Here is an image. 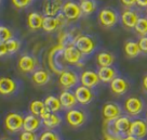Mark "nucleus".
I'll return each instance as SVG.
<instances>
[{
    "mask_svg": "<svg viewBox=\"0 0 147 140\" xmlns=\"http://www.w3.org/2000/svg\"><path fill=\"white\" fill-rule=\"evenodd\" d=\"M32 80L34 84L38 86H43L48 84V82L50 80V74L46 70H37L32 73Z\"/></svg>",
    "mask_w": 147,
    "mask_h": 140,
    "instance_id": "26",
    "label": "nucleus"
},
{
    "mask_svg": "<svg viewBox=\"0 0 147 140\" xmlns=\"http://www.w3.org/2000/svg\"><path fill=\"white\" fill-rule=\"evenodd\" d=\"M29 111L32 114L36 115V116H41L45 112H47L46 105H45V101H40V100H34L29 104Z\"/></svg>",
    "mask_w": 147,
    "mask_h": 140,
    "instance_id": "28",
    "label": "nucleus"
},
{
    "mask_svg": "<svg viewBox=\"0 0 147 140\" xmlns=\"http://www.w3.org/2000/svg\"><path fill=\"white\" fill-rule=\"evenodd\" d=\"M24 117L18 113L11 112L5 118V126L10 133H16L23 128Z\"/></svg>",
    "mask_w": 147,
    "mask_h": 140,
    "instance_id": "9",
    "label": "nucleus"
},
{
    "mask_svg": "<svg viewBox=\"0 0 147 140\" xmlns=\"http://www.w3.org/2000/svg\"><path fill=\"white\" fill-rule=\"evenodd\" d=\"M116 56L110 51H101L96 54V63L100 67L105 66H113L115 63Z\"/></svg>",
    "mask_w": 147,
    "mask_h": 140,
    "instance_id": "22",
    "label": "nucleus"
},
{
    "mask_svg": "<svg viewBox=\"0 0 147 140\" xmlns=\"http://www.w3.org/2000/svg\"><path fill=\"white\" fill-rule=\"evenodd\" d=\"M120 2L127 9H132L134 5H136V0H120Z\"/></svg>",
    "mask_w": 147,
    "mask_h": 140,
    "instance_id": "37",
    "label": "nucleus"
},
{
    "mask_svg": "<svg viewBox=\"0 0 147 140\" xmlns=\"http://www.w3.org/2000/svg\"><path fill=\"white\" fill-rule=\"evenodd\" d=\"M18 84L10 77H0V94L9 96L16 91Z\"/></svg>",
    "mask_w": 147,
    "mask_h": 140,
    "instance_id": "19",
    "label": "nucleus"
},
{
    "mask_svg": "<svg viewBox=\"0 0 147 140\" xmlns=\"http://www.w3.org/2000/svg\"><path fill=\"white\" fill-rule=\"evenodd\" d=\"M59 98H60L62 107L67 109V110L74 109V107H76V104L78 103L77 99H76V96H75V93L71 92V91H69V90H64V91H62Z\"/></svg>",
    "mask_w": 147,
    "mask_h": 140,
    "instance_id": "21",
    "label": "nucleus"
},
{
    "mask_svg": "<svg viewBox=\"0 0 147 140\" xmlns=\"http://www.w3.org/2000/svg\"><path fill=\"white\" fill-rule=\"evenodd\" d=\"M37 66V60L32 56H22L18 59V70L23 73H32L35 72V69Z\"/></svg>",
    "mask_w": 147,
    "mask_h": 140,
    "instance_id": "16",
    "label": "nucleus"
},
{
    "mask_svg": "<svg viewBox=\"0 0 147 140\" xmlns=\"http://www.w3.org/2000/svg\"><path fill=\"white\" fill-rule=\"evenodd\" d=\"M12 38H13V33L10 28L7 26H0V41L7 42Z\"/></svg>",
    "mask_w": 147,
    "mask_h": 140,
    "instance_id": "31",
    "label": "nucleus"
},
{
    "mask_svg": "<svg viewBox=\"0 0 147 140\" xmlns=\"http://www.w3.org/2000/svg\"><path fill=\"white\" fill-rule=\"evenodd\" d=\"M136 5L141 8H147V0H136Z\"/></svg>",
    "mask_w": 147,
    "mask_h": 140,
    "instance_id": "40",
    "label": "nucleus"
},
{
    "mask_svg": "<svg viewBox=\"0 0 147 140\" xmlns=\"http://www.w3.org/2000/svg\"><path fill=\"white\" fill-rule=\"evenodd\" d=\"M97 75L100 77V80L104 84H110L113 80L118 76V71L114 66H105L100 67L97 71Z\"/></svg>",
    "mask_w": 147,
    "mask_h": 140,
    "instance_id": "17",
    "label": "nucleus"
},
{
    "mask_svg": "<svg viewBox=\"0 0 147 140\" xmlns=\"http://www.w3.org/2000/svg\"><path fill=\"white\" fill-rule=\"evenodd\" d=\"M45 105H46L47 110L52 113L59 112L62 109V104H61L60 98L55 97V96H48L45 100Z\"/></svg>",
    "mask_w": 147,
    "mask_h": 140,
    "instance_id": "27",
    "label": "nucleus"
},
{
    "mask_svg": "<svg viewBox=\"0 0 147 140\" xmlns=\"http://www.w3.org/2000/svg\"><path fill=\"white\" fill-rule=\"evenodd\" d=\"M146 16H147V8H146Z\"/></svg>",
    "mask_w": 147,
    "mask_h": 140,
    "instance_id": "43",
    "label": "nucleus"
},
{
    "mask_svg": "<svg viewBox=\"0 0 147 140\" xmlns=\"http://www.w3.org/2000/svg\"><path fill=\"white\" fill-rule=\"evenodd\" d=\"M142 86H143V89L147 91V74L143 77V80H142Z\"/></svg>",
    "mask_w": 147,
    "mask_h": 140,
    "instance_id": "41",
    "label": "nucleus"
},
{
    "mask_svg": "<svg viewBox=\"0 0 147 140\" xmlns=\"http://www.w3.org/2000/svg\"><path fill=\"white\" fill-rule=\"evenodd\" d=\"M79 80L80 78L78 77V75L71 70H64L59 76V84L66 90L75 87L78 84Z\"/></svg>",
    "mask_w": 147,
    "mask_h": 140,
    "instance_id": "10",
    "label": "nucleus"
},
{
    "mask_svg": "<svg viewBox=\"0 0 147 140\" xmlns=\"http://www.w3.org/2000/svg\"><path fill=\"white\" fill-rule=\"evenodd\" d=\"M138 45H140V48H141L142 53L147 54V36L140 37V39H138Z\"/></svg>",
    "mask_w": 147,
    "mask_h": 140,
    "instance_id": "36",
    "label": "nucleus"
},
{
    "mask_svg": "<svg viewBox=\"0 0 147 140\" xmlns=\"http://www.w3.org/2000/svg\"><path fill=\"white\" fill-rule=\"evenodd\" d=\"M39 140H61V139H60V135L57 133H55L53 130H46L40 135Z\"/></svg>",
    "mask_w": 147,
    "mask_h": 140,
    "instance_id": "33",
    "label": "nucleus"
},
{
    "mask_svg": "<svg viewBox=\"0 0 147 140\" xmlns=\"http://www.w3.org/2000/svg\"><path fill=\"white\" fill-rule=\"evenodd\" d=\"M100 77L97 75V72H94V71L91 70H87L82 72L81 75H80V83L82 86H86V87H89V88H94L96 87L98 83H100Z\"/></svg>",
    "mask_w": 147,
    "mask_h": 140,
    "instance_id": "15",
    "label": "nucleus"
},
{
    "mask_svg": "<svg viewBox=\"0 0 147 140\" xmlns=\"http://www.w3.org/2000/svg\"><path fill=\"white\" fill-rule=\"evenodd\" d=\"M134 31L140 37L147 36V16H141L138 19V23L134 27Z\"/></svg>",
    "mask_w": 147,
    "mask_h": 140,
    "instance_id": "29",
    "label": "nucleus"
},
{
    "mask_svg": "<svg viewBox=\"0 0 147 140\" xmlns=\"http://www.w3.org/2000/svg\"><path fill=\"white\" fill-rule=\"evenodd\" d=\"M75 96L78 103L82 104V105H87L89 103L92 102V100L94 99V92L92 91L91 88L86 87V86H78L76 90H75Z\"/></svg>",
    "mask_w": 147,
    "mask_h": 140,
    "instance_id": "14",
    "label": "nucleus"
},
{
    "mask_svg": "<svg viewBox=\"0 0 147 140\" xmlns=\"http://www.w3.org/2000/svg\"><path fill=\"white\" fill-rule=\"evenodd\" d=\"M62 13L64 14V16L68 21H77L82 15V11L80 5H77L76 2L67 1L62 7Z\"/></svg>",
    "mask_w": 147,
    "mask_h": 140,
    "instance_id": "11",
    "label": "nucleus"
},
{
    "mask_svg": "<svg viewBox=\"0 0 147 140\" xmlns=\"http://www.w3.org/2000/svg\"><path fill=\"white\" fill-rule=\"evenodd\" d=\"M141 18V15L138 14L136 10L133 9H125L122 11V13L120 15V22L125 28L128 29H134L135 25L138 23V19Z\"/></svg>",
    "mask_w": 147,
    "mask_h": 140,
    "instance_id": "12",
    "label": "nucleus"
},
{
    "mask_svg": "<svg viewBox=\"0 0 147 140\" xmlns=\"http://www.w3.org/2000/svg\"><path fill=\"white\" fill-rule=\"evenodd\" d=\"M123 113V107L117 102H107L102 107V116L104 122L116 121Z\"/></svg>",
    "mask_w": 147,
    "mask_h": 140,
    "instance_id": "4",
    "label": "nucleus"
},
{
    "mask_svg": "<svg viewBox=\"0 0 147 140\" xmlns=\"http://www.w3.org/2000/svg\"><path fill=\"white\" fill-rule=\"evenodd\" d=\"M40 118L42 120V123L43 125L50 129H53V128H56L57 126H60L61 123H62V118L61 116H59L56 113H52L50 111H47L42 114Z\"/></svg>",
    "mask_w": 147,
    "mask_h": 140,
    "instance_id": "20",
    "label": "nucleus"
},
{
    "mask_svg": "<svg viewBox=\"0 0 147 140\" xmlns=\"http://www.w3.org/2000/svg\"><path fill=\"white\" fill-rule=\"evenodd\" d=\"M123 50L127 58H129V59H135V58H138L142 53L138 42L134 41V40H128V41H125V43H124L123 46Z\"/></svg>",
    "mask_w": 147,
    "mask_h": 140,
    "instance_id": "23",
    "label": "nucleus"
},
{
    "mask_svg": "<svg viewBox=\"0 0 147 140\" xmlns=\"http://www.w3.org/2000/svg\"><path fill=\"white\" fill-rule=\"evenodd\" d=\"M45 16H42L40 13L37 12H32L28 14L27 16V25L32 31H38L42 28V23H43Z\"/></svg>",
    "mask_w": 147,
    "mask_h": 140,
    "instance_id": "25",
    "label": "nucleus"
},
{
    "mask_svg": "<svg viewBox=\"0 0 147 140\" xmlns=\"http://www.w3.org/2000/svg\"><path fill=\"white\" fill-rule=\"evenodd\" d=\"M129 135L136 137L138 139H145L147 137V120L136 117L132 121Z\"/></svg>",
    "mask_w": 147,
    "mask_h": 140,
    "instance_id": "8",
    "label": "nucleus"
},
{
    "mask_svg": "<svg viewBox=\"0 0 147 140\" xmlns=\"http://www.w3.org/2000/svg\"><path fill=\"white\" fill-rule=\"evenodd\" d=\"M62 7L61 0H46L43 3V13L46 16H56L60 14Z\"/></svg>",
    "mask_w": 147,
    "mask_h": 140,
    "instance_id": "18",
    "label": "nucleus"
},
{
    "mask_svg": "<svg viewBox=\"0 0 147 140\" xmlns=\"http://www.w3.org/2000/svg\"><path fill=\"white\" fill-rule=\"evenodd\" d=\"M1 140H10V139H1Z\"/></svg>",
    "mask_w": 147,
    "mask_h": 140,
    "instance_id": "44",
    "label": "nucleus"
},
{
    "mask_svg": "<svg viewBox=\"0 0 147 140\" xmlns=\"http://www.w3.org/2000/svg\"><path fill=\"white\" fill-rule=\"evenodd\" d=\"M145 109V103L143 99L136 96H131L124 100L123 111L127 113V115L130 117L140 116Z\"/></svg>",
    "mask_w": 147,
    "mask_h": 140,
    "instance_id": "2",
    "label": "nucleus"
},
{
    "mask_svg": "<svg viewBox=\"0 0 147 140\" xmlns=\"http://www.w3.org/2000/svg\"><path fill=\"white\" fill-rule=\"evenodd\" d=\"M97 20L103 27L111 28L114 27L119 21V15L114 9L110 8H104L98 12Z\"/></svg>",
    "mask_w": 147,
    "mask_h": 140,
    "instance_id": "3",
    "label": "nucleus"
},
{
    "mask_svg": "<svg viewBox=\"0 0 147 140\" xmlns=\"http://www.w3.org/2000/svg\"><path fill=\"white\" fill-rule=\"evenodd\" d=\"M146 117H147V112H146Z\"/></svg>",
    "mask_w": 147,
    "mask_h": 140,
    "instance_id": "45",
    "label": "nucleus"
},
{
    "mask_svg": "<svg viewBox=\"0 0 147 140\" xmlns=\"http://www.w3.org/2000/svg\"><path fill=\"white\" fill-rule=\"evenodd\" d=\"M8 49H7V46H5V42H1L0 41V56H3L5 54H8Z\"/></svg>",
    "mask_w": 147,
    "mask_h": 140,
    "instance_id": "38",
    "label": "nucleus"
},
{
    "mask_svg": "<svg viewBox=\"0 0 147 140\" xmlns=\"http://www.w3.org/2000/svg\"><path fill=\"white\" fill-rule=\"evenodd\" d=\"M111 92L116 96H123L130 89V82L124 77L117 76L115 80L109 84Z\"/></svg>",
    "mask_w": 147,
    "mask_h": 140,
    "instance_id": "13",
    "label": "nucleus"
},
{
    "mask_svg": "<svg viewBox=\"0 0 147 140\" xmlns=\"http://www.w3.org/2000/svg\"><path fill=\"white\" fill-rule=\"evenodd\" d=\"M64 48L65 47L61 46V45H56L51 48L49 54H48L49 67L52 72H54L56 74H61L64 71V65H63V62H65L64 56H63Z\"/></svg>",
    "mask_w": 147,
    "mask_h": 140,
    "instance_id": "1",
    "label": "nucleus"
},
{
    "mask_svg": "<svg viewBox=\"0 0 147 140\" xmlns=\"http://www.w3.org/2000/svg\"><path fill=\"white\" fill-rule=\"evenodd\" d=\"M122 140H141V139H138V138L133 137V136H131V135H128V136H125V137H123Z\"/></svg>",
    "mask_w": 147,
    "mask_h": 140,
    "instance_id": "42",
    "label": "nucleus"
},
{
    "mask_svg": "<svg viewBox=\"0 0 147 140\" xmlns=\"http://www.w3.org/2000/svg\"><path fill=\"white\" fill-rule=\"evenodd\" d=\"M75 46L83 56H90L96 49V41L89 35H79L75 41Z\"/></svg>",
    "mask_w": 147,
    "mask_h": 140,
    "instance_id": "5",
    "label": "nucleus"
},
{
    "mask_svg": "<svg viewBox=\"0 0 147 140\" xmlns=\"http://www.w3.org/2000/svg\"><path fill=\"white\" fill-rule=\"evenodd\" d=\"M5 46H7V49H8V52L9 53H15L16 51H18L20 47H21V42L18 41V39H10L5 42Z\"/></svg>",
    "mask_w": 147,
    "mask_h": 140,
    "instance_id": "32",
    "label": "nucleus"
},
{
    "mask_svg": "<svg viewBox=\"0 0 147 140\" xmlns=\"http://www.w3.org/2000/svg\"><path fill=\"white\" fill-rule=\"evenodd\" d=\"M11 1H12V5L16 9H24L32 2V0H11Z\"/></svg>",
    "mask_w": 147,
    "mask_h": 140,
    "instance_id": "34",
    "label": "nucleus"
},
{
    "mask_svg": "<svg viewBox=\"0 0 147 140\" xmlns=\"http://www.w3.org/2000/svg\"><path fill=\"white\" fill-rule=\"evenodd\" d=\"M79 5L84 14H91L96 10V2L94 0H81Z\"/></svg>",
    "mask_w": 147,
    "mask_h": 140,
    "instance_id": "30",
    "label": "nucleus"
},
{
    "mask_svg": "<svg viewBox=\"0 0 147 140\" xmlns=\"http://www.w3.org/2000/svg\"><path fill=\"white\" fill-rule=\"evenodd\" d=\"M40 124H41V122H40L39 117L34 115V114H29V115L24 117L23 128L24 130L26 131H32V133H35L40 127Z\"/></svg>",
    "mask_w": 147,
    "mask_h": 140,
    "instance_id": "24",
    "label": "nucleus"
},
{
    "mask_svg": "<svg viewBox=\"0 0 147 140\" xmlns=\"http://www.w3.org/2000/svg\"><path fill=\"white\" fill-rule=\"evenodd\" d=\"M66 123L73 128L81 127L87 122V114L79 109H70L65 114Z\"/></svg>",
    "mask_w": 147,
    "mask_h": 140,
    "instance_id": "6",
    "label": "nucleus"
},
{
    "mask_svg": "<svg viewBox=\"0 0 147 140\" xmlns=\"http://www.w3.org/2000/svg\"><path fill=\"white\" fill-rule=\"evenodd\" d=\"M103 140H122V138H121V137H119V136L105 134V136H104V139H103Z\"/></svg>",
    "mask_w": 147,
    "mask_h": 140,
    "instance_id": "39",
    "label": "nucleus"
},
{
    "mask_svg": "<svg viewBox=\"0 0 147 140\" xmlns=\"http://www.w3.org/2000/svg\"><path fill=\"white\" fill-rule=\"evenodd\" d=\"M63 56H64L65 63H68L71 65H82L81 61H82L83 54L79 51V49L75 45L65 47L63 50Z\"/></svg>",
    "mask_w": 147,
    "mask_h": 140,
    "instance_id": "7",
    "label": "nucleus"
},
{
    "mask_svg": "<svg viewBox=\"0 0 147 140\" xmlns=\"http://www.w3.org/2000/svg\"><path fill=\"white\" fill-rule=\"evenodd\" d=\"M18 140H37V136L32 131L24 130L23 133H21V135L18 137Z\"/></svg>",
    "mask_w": 147,
    "mask_h": 140,
    "instance_id": "35",
    "label": "nucleus"
}]
</instances>
